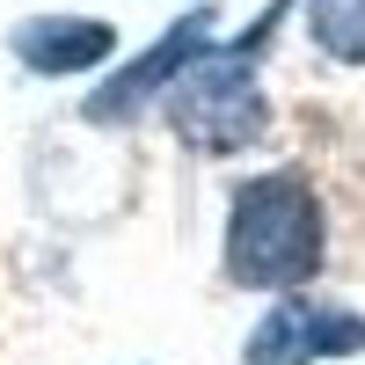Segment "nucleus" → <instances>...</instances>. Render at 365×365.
Masks as SVG:
<instances>
[{
  "label": "nucleus",
  "mask_w": 365,
  "mask_h": 365,
  "mask_svg": "<svg viewBox=\"0 0 365 365\" xmlns=\"http://www.w3.org/2000/svg\"><path fill=\"white\" fill-rule=\"evenodd\" d=\"M329 212L299 168L249 175L227 205V278L249 292H299L322 278Z\"/></svg>",
  "instance_id": "nucleus-1"
},
{
  "label": "nucleus",
  "mask_w": 365,
  "mask_h": 365,
  "mask_svg": "<svg viewBox=\"0 0 365 365\" xmlns=\"http://www.w3.org/2000/svg\"><path fill=\"white\" fill-rule=\"evenodd\" d=\"M285 8H270L249 44H205L190 66L175 73V88L161 96L168 125L182 146H197V154H241V146H256L263 125H270V103H263V66H256V44L278 29Z\"/></svg>",
  "instance_id": "nucleus-2"
},
{
  "label": "nucleus",
  "mask_w": 365,
  "mask_h": 365,
  "mask_svg": "<svg viewBox=\"0 0 365 365\" xmlns=\"http://www.w3.org/2000/svg\"><path fill=\"white\" fill-rule=\"evenodd\" d=\"M351 351H365V314L307 299V292H278V307L241 344V365H314V358H351Z\"/></svg>",
  "instance_id": "nucleus-3"
},
{
  "label": "nucleus",
  "mask_w": 365,
  "mask_h": 365,
  "mask_svg": "<svg viewBox=\"0 0 365 365\" xmlns=\"http://www.w3.org/2000/svg\"><path fill=\"white\" fill-rule=\"evenodd\" d=\"M205 44H212V8H190L175 29H161V44L146 51V58H132L125 73H110L96 96H88V117H96V125H125V117H139L146 103H161L168 88H175V73L190 66Z\"/></svg>",
  "instance_id": "nucleus-4"
},
{
  "label": "nucleus",
  "mask_w": 365,
  "mask_h": 365,
  "mask_svg": "<svg viewBox=\"0 0 365 365\" xmlns=\"http://www.w3.org/2000/svg\"><path fill=\"white\" fill-rule=\"evenodd\" d=\"M8 51L22 58L29 73L66 81V73H96V66H110L117 29H110L103 15H29V22L8 29Z\"/></svg>",
  "instance_id": "nucleus-5"
},
{
  "label": "nucleus",
  "mask_w": 365,
  "mask_h": 365,
  "mask_svg": "<svg viewBox=\"0 0 365 365\" xmlns=\"http://www.w3.org/2000/svg\"><path fill=\"white\" fill-rule=\"evenodd\" d=\"M307 37L336 66H365V0H307Z\"/></svg>",
  "instance_id": "nucleus-6"
}]
</instances>
